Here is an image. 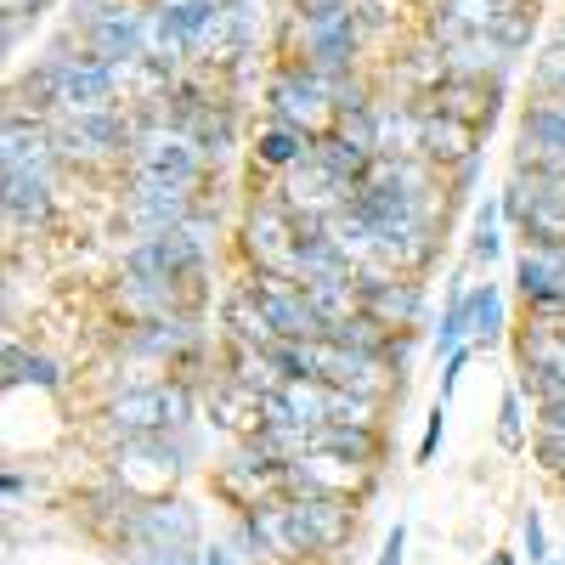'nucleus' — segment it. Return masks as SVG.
I'll list each match as a JSON object with an SVG mask.
<instances>
[{
  "label": "nucleus",
  "mask_w": 565,
  "mask_h": 565,
  "mask_svg": "<svg viewBox=\"0 0 565 565\" xmlns=\"http://www.w3.org/2000/svg\"><path fill=\"white\" fill-rule=\"evenodd\" d=\"M311 447H317V452H340V458H351V463H367V458H373L367 424H317Z\"/></svg>",
  "instance_id": "nucleus-19"
},
{
  "label": "nucleus",
  "mask_w": 565,
  "mask_h": 565,
  "mask_svg": "<svg viewBox=\"0 0 565 565\" xmlns=\"http://www.w3.org/2000/svg\"><path fill=\"white\" fill-rule=\"evenodd\" d=\"M249 289H255V300L266 306V317H271V328H277L282 340H322V334H328V322L317 317V306H311V295H306V282L260 271Z\"/></svg>",
  "instance_id": "nucleus-4"
},
{
  "label": "nucleus",
  "mask_w": 565,
  "mask_h": 565,
  "mask_svg": "<svg viewBox=\"0 0 565 565\" xmlns=\"http://www.w3.org/2000/svg\"><path fill=\"white\" fill-rule=\"evenodd\" d=\"M226 328H232L244 345H277V340H282L277 328H271V317H266V306L255 300V289H244V295L226 300Z\"/></svg>",
  "instance_id": "nucleus-18"
},
{
  "label": "nucleus",
  "mask_w": 565,
  "mask_h": 565,
  "mask_svg": "<svg viewBox=\"0 0 565 565\" xmlns=\"http://www.w3.org/2000/svg\"><path fill=\"white\" fill-rule=\"evenodd\" d=\"M543 79H548V85H559V97H565V40L543 52Z\"/></svg>",
  "instance_id": "nucleus-29"
},
{
  "label": "nucleus",
  "mask_w": 565,
  "mask_h": 565,
  "mask_svg": "<svg viewBox=\"0 0 565 565\" xmlns=\"http://www.w3.org/2000/svg\"><path fill=\"white\" fill-rule=\"evenodd\" d=\"M402 543H407V532L396 526V532L385 537V554H380V565H402Z\"/></svg>",
  "instance_id": "nucleus-34"
},
{
  "label": "nucleus",
  "mask_w": 565,
  "mask_h": 565,
  "mask_svg": "<svg viewBox=\"0 0 565 565\" xmlns=\"http://www.w3.org/2000/svg\"><path fill=\"white\" fill-rule=\"evenodd\" d=\"M441 418H447V407H436V413H430V430H424V447H418V458H436V447H441Z\"/></svg>",
  "instance_id": "nucleus-32"
},
{
  "label": "nucleus",
  "mask_w": 565,
  "mask_h": 565,
  "mask_svg": "<svg viewBox=\"0 0 565 565\" xmlns=\"http://www.w3.org/2000/svg\"><path fill=\"white\" fill-rule=\"evenodd\" d=\"M526 367L537 373V380L565 385V340L559 334H532L526 340Z\"/></svg>",
  "instance_id": "nucleus-24"
},
{
  "label": "nucleus",
  "mask_w": 565,
  "mask_h": 565,
  "mask_svg": "<svg viewBox=\"0 0 565 565\" xmlns=\"http://www.w3.org/2000/svg\"><path fill=\"white\" fill-rule=\"evenodd\" d=\"M52 159H57V136L34 125V119H7V136H0V170L7 175H45L52 181Z\"/></svg>",
  "instance_id": "nucleus-8"
},
{
  "label": "nucleus",
  "mask_w": 565,
  "mask_h": 565,
  "mask_svg": "<svg viewBox=\"0 0 565 565\" xmlns=\"http://www.w3.org/2000/svg\"><path fill=\"white\" fill-rule=\"evenodd\" d=\"M130 532L148 543V554H175L199 537V514L186 503H148L141 514H130Z\"/></svg>",
  "instance_id": "nucleus-10"
},
{
  "label": "nucleus",
  "mask_w": 565,
  "mask_h": 565,
  "mask_svg": "<svg viewBox=\"0 0 565 565\" xmlns=\"http://www.w3.org/2000/svg\"><path fill=\"white\" fill-rule=\"evenodd\" d=\"M7 380L12 385H45V391H52L57 385V362L52 356H34L23 345H7Z\"/></svg>",
  "instance_id": "nucleus-22"
},
{
  "label": "nucleus",
  "mask_w": 565,
  "mask_h": 565,
  "mask_svg": "<svg viewBox=\"0 0 565 565\" xmlns=\"http://www.w3.org/2000/svg\"><path fill=\"white\" fill-rule=\"evenodd\" d=\"M537 458H543L548 469H559V476H565V436L543 430V441H537Z\"/></svg>",
  "instance_id": "nucleus-30"
},
{
  "label": "nucleus",
  "mask_w": 565,
  "mask_h": 565,
  "mask_svg": "<svg viewBox=\"0 0 565 565\" xmlns=\"http://www.w3.org/2000/svg\"><path fill=\"white\" fill-rule=\"evenodd\" d=\"M498 441L503 447H521V391L503 396V413H498Z\"/></svg>",
  "instance_id": "nucleus-27"
},
{
  "label": "nucleus",
  "mask_w": 565,
  "mask_h": 565,
  "mask_svg": "<svg viewBox=\"0 0 565 565\" xmlns=\"http://www.w3.org/2000/svg\"><path fill=\"white\" fill-rule=\"evenodd\" d=\"M526 141H537V148H548V153L565 159V97L543 103V108L526 119Z\"/></svg>",
  "instance_id": "nucleus-23"
},
{
  "label": "nucleus",
  "mask_w": 565,
  "mask_h": 565,
  "mask_svg": "<svg viewBox=\"0 0 565 565\" xmlns=\"http://www.w3.org/2000/svg\"><path fill=\"white\" fill-rule=\"evenodd\" d=\"M356 45V12L351 7H311L306 12V52H311V68L328 79L334 68H345Z\"/></svg>",
  "instance_id": "nucleus-6"
},
{
  "label": "nucleus",
  "mask_w": 565,
  "mask_h": 565,
  "mask_svg": "<svg viewBox=\"0 0 565 565\" xmlns=\"http://www.w3.org/2000/svg\"><path fill=\"white\" fill-rule=\"evenodd\" d=\"M487 565H514V559H509V554H492V559H487Z\"/></svg>",
  "instance_id": "nucleus-38"
},
{
  "label": "nucleus",
  "mask_w": 565,
  "mask_h": 565,
  "mask_svg": "<svg viewBox=\"0 0 565 565\" xmlns=\"http://www.w3.org/2000/svg\"><path fill=\"white\" fill-rule=\"evenodd\" d=\"M244 238H249V255L260 260V271L300 282V226L289 221L282 204H260L244 226Z\"/></svg>",
  "instance_id": "nucleus-5"
},
{
  "label": "nucleus",
  "mask_w": 565,
  "mask_h": 565,
  "mask_svg": "<svg viewBox=\"0 0 565 565\" xmlns=\"http://www.w3.org/2000/svg\"><path fill=\"white\" fill-rule=\"evenodd\" d=\"M249 532H255V543H260V548H271V554H282V559L306 554L300 526H295V509H289V503H260V509L249 514Z\"/></svg>",
  "instance_id": "nucleus-14"
},
{
  "label": "nucleus",
  "mask_w": 565,
  "mask_h": 565,
  "mask_svg": "<svg viewBox=\"0 0 565 565\" xmlns=\"http://www.w3.org/2000/svg\"><path fill=\"white\" fill-rule=\"evenodd\" d=\"M418 114H424V153H436V159H463L469 148H476V130H469L463 119L436 114V108H418Z\"/></svg>",
  "instance_id": "nucleus-17"
},
{
  "label": "nucleus",
  "mask_w": 565,
  "mask_h": 565,
  "mask_svg": "<svg viewBox=\"0 0 565 565\" xmlns=\"http://www.w3.org/2000/svg\"><path fill=\"white\" fill-rule=\"evenodd\" d=\"M492 221H498V210H492V204H481V232H476V255H481V260H492V255H498V226H492Z\"/></svg>",
  "instance_id": "nucleus-28"
},
{
  "label": "nucleus",
  "mask_w": 565,
  "mask_h": 565,
  "mask_svg": "<svg viewBox=\"0 0 565 565\" xmlns=\"http://www.w3.org/2000/svg\"><path fill=\"white\" fill-rule=\"evenodd\" d=\"M311 7H351V0H311Z\"/></svg>",
  "instance_id": "nucleus-37"
},
{
  "label": "nucleus",
  "mask_w": 565,
  "mask_h": 565,
  "mask_svg": "<svg viewBox=\"0 0 565 565\" xmlns=\"http://www.w3.org/2000/svg\"><path fill=\"white\" fill-rule=\"evenodd\" d=\"M543 430L565 436V396H548V402H543Z\"/></svg>",
  "instance_id": "nucleus-31"
},
{
  "label": "nucleus",
  "mask_w": 565,
  "mask_h": 565,
  "mask_svg": "<svg viewBox=\"0 0 565 565\" xmlns=\"http://www.w3.org/2000/svg\"><path fill=\"white\" fill-rule=\"evenodd\" d=\"M153 334H136V345L141 351H175V345H186V322H148Z\"/></svg>",
  "instance_id": "nucleus-26"
},
{
  "label": "nucleus",
  "mask_w": 565,
  "mask_h": 565,
  "mask_svg": "<svg viewBox=\"0 0 565 565\" xmlns=\"http://www.w3.org/2000/svg\"><path fill=\"white\" fill-rule=\"evenodd\" d=\"M130 148H136V181H148V186H181V193L193 186L199 148L181 130H136Z\"/></svg>",
  "instance_id": "nucleus-2"
},
{
  "label": "nucleus",
  "mask_w": 565,
  "mask_h": 565,
  "mask_svg": "<svg viewBox=\"0 0 565 565\" xmlns=\"http://www.w3.org/2000/svg\"><path fill=\"white\" fill-rule=\"evenodd\" d=\"M317 159H322L328 170H334V175H345V181L356 186V181H362V170H367L373 159H380V153H362V148H351V141L334 130V136H322V141H317Z\"/></svg>",
  "instance_id": "nucleus-21"
},
{
  "label": "nucleus",
  "mask_w": 565,
  "mask_h": 565,
  "mask_svg": "<svg viewBox=\"0 0 565 565\" xmlns=\"http://www.w3.org/2000/svg\"><path fill=\"white\" fill-rule=\"evenodd\" d=\"M289 509H295V526H300L306 554L340 548V543H345V532H351V503H345V498H328V492H300Z\"/></svg>",
  "instance_id": "nucleus-9"
},
{
  "label": "nucleus",
  "mask_w": 565,
  "mask_h": 565,
  "mask_svg": "<svg viewBox=\"0 0 565 565\" xmlns=\"http://www.w3.org/2000/svg\"><path fill=\"white\" fill-rule=\"evenodd\" d=\"M34 7H40V0H7V12H12V18H18V12H34Z\"/></svg>",
  "instance_id": "nucleus-35"
},
{
  "label": "nucleus",
  "mask_w": 565,
  "mask_h": 565,
  "mask_svg": "<svg viewBox=\"0 0 565 565\" xmlns=\"http://www.w3.org/2000/svg\"><path fill=\"white\" fill-rule=\"evenodd\" d=\"M526 554H532V559H537V565H543V559H548V554H543V521H537V509H532V514H526Z\"/></svg>",
  "instance_id": "nucleus-33"
},
{
  "label": "nucleus",
  "mask_w": 565,
  "mask_h": 565,
  "mask_svg": "<svg viewBox=\"0 0 565 565\" xmlns=\"http://www.w3.org/2000/svg\"><path fill=\"white\" fill-rule=\"evenodd\" d=\"M114 463H119V487H125L130 498H159V492H170L175 476H181V452H175L164 436H130Z\"/></svg>",
  "instance_id": "nucleus-3"
},
{
  "label": "nucleus",
  "mask_w": 565,
  "mask_h": 565,
  "mask_svg": "<svg viewBox=\"0 0 565 565\" xmlns=\"http://www.w3.org/2000/svg\"><path fill=\"white\" fill-rule=\"evenodd\" d=\"M362 311L380 328H402V322H413L418 295H413V282H362Z\"/></svg>",
  "instance_id": "nucleus-16"
},
{
  "label": "nucleus",
  "mask_w": 565,
  "mask_h": 565,
  "mask_svg": "<svg viewBox=\"0 0 565 565\" xmlns=\"http://www.w3.org/2000/svg\"><path fill=\"white\" fill-rule=\"evenodd\" d=\"M498 322H503V300H498V289H476V295H469V334L487 345V340L498 334Z\"/></svg>",
  "instance_id": "nucleus-25"
},
{
  "label": "nucleus",
  "mask_w": 565,
  "mask_h": 565,
  "mask_svg": "<svg viewBox=\"0 0 565 565\" xmlns=\"http://www.w3.org/2000/svg\"><path fill=\"white\" fill-rule=\"evenodd\" d=\"M0 204H7L12 226H40L45 215H52V181H45V175H7Z\"/></svg>",
  "instance_id": "nucleus-15"
},
{
  "label": "nucleus",
  "mask_w": 565,
  "mask_h": 565,
  "mask_svg": "<svg viewBox=\"0 0 565 565\" xmlns=\"http://www.w3.org/2000/svg\"><path fill=\"white\" fill-rule=\"evenodd\" d=\"M260 164H277V170H289V164H300L306 153H311V141H306V130H295V125H271L266 136H260Z\"/></svg>",
  "instance_id": "nucleus-20"
},
{
  "label": "nucleus",
  "mask_w": 565,
  "mask_h": 565,
  "mask_svg": "<svg viewBox=\"0 0 565 565\" xmlns=\"http://www.w3.org/2000/svg\"><path fill=\"white\" fill-rule=\"evenodd\" d=\"M521 289L532 306H565V249H526Z\"/></svg>",
  "instance_id": "nucleus-13"
},
{
  "label": "nucleus",
  "mask_w": 565,
  "mask_h": 565,
  "mask_svg": "<svg viewBox=\"0 0 565 565\" xmlns=\"http://www.w3.org/2000/svg\"><path fill=\"white\" fill-rule=\"evenodd\" d=\"M186 413H193V402H186L181 385H148V391H130L114 402V430L130 441V436H170L186 424Z\"/></svg>",
  "instance_id": "nucleus-1"
},
{
  "label": "nucleus",
  "mask_w": 565,
  "mask_h": 565,
  "mask_svg": "<svg viewBox=\"0 0 565 565\" xmlns=\"http://www.w3.org/2000/svg\"><path fill=\"white\" fill-rule=\"evenodd\" d=\"M559 565H565V559H559Z\"/></svg>",
  "instance_id": "nucleus-39"
},
{
  "label": "nucleus",
  "mask_w": 565,
  "mask_h": 565,
  "mask_svg": "<svg viewBox=\"0 0 565 565\" xmlns=\"http://www.w3.org/2000/svg\"><path fill=\"white\" fill-rule=\"evenodd\" d=\"M52 136H57V153H68V159H103V153L125 148L119 114H68Z\"/></svg>",
  "instance_id": "nucleus-11"
},
{
  "label": "nucleus",
  "mask_w": 565,
  "mask_h": 565,
  "mask_svg": "<svg viewBox=\"0 0 565 565\" xmlns=\"http://www.w3.org/2000/svg\"><path fill=\"white\" fill-rule=\"evenodd\" d=\"M90 52H97L103 63H136L141 52H148V18L130 12V7H108V12H90Z\"/></svg>",
  "instance_id": "nucleus-7"
},
{
  "label": "nucleus",
  "mask_w": 565,
  "mask_h": 565,
  "mask_svg": "<svg viewBox=\"0 0 565 565\" xmlns=\"http://www.w3.org/2000/svg\"><path fill=\"white\" fill-rule=\"evenodd\" d=\"M204 565H232V554H226V548H215V554H210Z\"/></svg>",
  "instance_id": "nucleus-36"
},
{
  "label": "nucleus",
  "mask_w": 565,
  "mask_h": 565,
  "mask_svg": "<svg viewBox=\"0 0 565 565\" xmlns=\"http://www.w3.org/2000/svg\"><path fill=\"white\" fill-rule=\"evenodd\" d=\"M322 97H328V79L317 68H295L271 85V108H277V125H295V130H311L317 114H322Z\"/></svg>",
  "instance_id": "nucleus-12"
}]
</instances>
